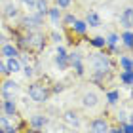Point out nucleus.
<instances>
[{"label":"nucleus","instance_id":"nucleus-12","mask_svg":"<svg viewBox=\"0 0 133 133\" xmlns=\"http://www.w3.org/2000/svg\"><path fill=\"white\" fill-rule=\"evenodd\" d=\"M131 14H133L131 8H125L122 14H120V23L124 25V29H131V25H133L131 23Z\"/></svg>","mask_w":133,"mask_h":133},{"label":"nucleus","instance_id":"nucleus-9","mask_svg":"<svg viewBox=\"0 0 133 133\" xmlns=\"http://www.w3.org/2000/svg\"><path fill=\"white\" fill-rule=\"evenodd\" d=\"M2 55H4L6 59L17 57V55H19V48L14 46V44H4V46H2Z\"/></svg>","mask_w":133,"mask_h":133},{"label":"nucleus","instance_id":"nucleus-1","mask_svg":"<svg viewBox=\"0 0 133 133\" xmlns=\"http://www.w3.org/2000/svg\"><path fill=\"white\" fill-rule=\"evenodd\" d=\"M29 97H31L34 103H46L48 97H50V89L46 86H42V84L34 82L29 86Z\"/></svg>","mask_w":133,"mask_h":133},{"label":"nucleus","instance_id":"nucleus-3","mask_svg":"<svg viewBox=\"0 0 133 133\" xmlns=\"http://www.w3.org/2000/svg\"><path fill=\"white\" fill-rule=\"evenodd\" d=\"M25 44L27 48H31V50H42L44 48V34H40V32H29V36L25 38Z\"/></svg>","mask_w":133,"mask_h":133},{"label":"nucleus","instance_id":"nucleus-39","mask_svg":"<svg viewBox=\"0 0 133 133\" xmlns=\"http://www.w3.org/2000/svg\"><path fill=\"white\" fill-rule=\"evenodd\" d=\"M0 133H4V129H0Z\"/></svg>","mask_w":133,"mask_h":133},{"label":"nucleus","instance_id":"nucleus-38","mask_svg":"<svg viewBox=\"0 0 133 133\" xmlns=\"http://www.w3.org/2000/svg\"><path fill=\"white\" fill-rule=\"evenodd\" d=\"M0 108H2V101H0Z\"/></svg>","mask_w":133,"mask_h":133},{"label":"nucleus","instance_id":"nucleus-16","mask_svg":"<svg viewBox=\"0 0 133 133\" xmlns=\"http://www.w3.org/2000/svg\"><path fill=\"white\" fill-rule=\"evenodd\" d=\"M118 40H120V36L112 32V34H108L107 38H105V46H108L112 51H116V44H118Z\"/></svg>","mask_w":133,"mask_h":133},{"label":"nucleus","instance_id":"nucleus-2","mask_svg":"<svg viewBox=\"0 0 133 133\" xmlns=\"http://www.w3.org/2000/svg\"><path fill=\"white\" fill-rule=\"evenodd\" d=\"M91 65L95 70H105V72L110 70V59H108L107 53H95L91 57Z\"/></svg>","mask_w":133,"mask_h":133},{"label":"nucleus","instance_id":"nucleus-10","mask_svg":"<svg viewBox=\"0 0 133 133\" xmlns=\"http://www.w3.org/2000/svg\"><path fill=\"white\" fill-rule=\"evenodd\" d=\"M29 124H31V128L32 129H42L46 125V118L42 116V114H34V116H31V120H29Z\"/></svg>","mask_w":133,"mask_h":133},{"label":"nucleus","instance_id":"nucleus-25","mask_svg":"<svg viewBox=\"0 0 133 133\" xmlns=\"http://www.w3.org/2000/svg\"><path fill=\"white\" fill-rule=\"evenodd\" d=\"M10 125H14L10 116H2L0 118V129H6V128H10Z\"/></svg>","mask_w":133,"mask_h":133},{"label":"nucleus","instance_id":"nucleus-22","mask_svg":"<svg viewBox=\"0 0 133 133\" xmlns=\"http://www.w3.org/2000/svg\"><path fill=\"white\" fill-rule=\"evenodd\" d=\"M120 66H122L124 70H133V65H131V59L128 55H122L120 57Z\"/></svg>","mask_w":133,"mask_h":133},{"label":"nucleus","instance_id":"nucleus-29","mask_svg":"<svg viewBox=\"0 0 133 133\" xmlns=\"http://www.w3.org/2000/svg\"><path fill=\"white\" fill-rule=\"evenodd\" d=\"M72 66H74V70H76V74H78V76H82V74H84V63H82V61L74 63Z\"/></svg>","mask_w":133,"mask_h":133},{"label":"nucleus","instance_id":"nucleus-20","mask_svg":"<svg viewBox=\"0 0 133 133\" xmlns=\"http://www.w3.org/2000/svg\"><path fill=\"white\" fill-rule=\"evenodd\" d=\"M17 14H19V11H17V8L14 4H8L6 6V10H4V15L8 17V19H11V17H17Z\"/></svg>","mask_w":133,"mask_h":133},{"label":"nucleus","instance_id":"nucleus-35","mask_svg":"<svg viewBox=\"0 0 133 133\" xmlns=\"http://www.w3.org/2000/svg\"><path fill=\"white\" fill-rule=\"evenodd\" d=\"M0 74H8V70H6V63L0 61Z\"/></svg>","mask_w":133,"mask_h":133},{"label":"nucleus","instance_id":"nucleus-33","mask_svg":"<svg viewBox=\"0 0 133 133\" xmlns=\"http://www.w3.org/2000/svg\"><path fill=\"white\" fill-rule=\"evenodd\" d=\"M57 57H66V50L63 46H57Z\"/></svg>","mask_w":133,"mask_h":133},{"label":"nucleus","instance_id":"nucleus-26","mask_svg":"<svg viewBox=\"0 0 133 133\" xmlns=\"http://www.w3.org/2000/svg\"><path fill=\"white\" fill-rule=\"evenodd\" d=\"M91 44L95 48H105V38H103V36H95V38L91 40Z\"/></svg>","mask_w":133,"mask_h":133},{"label":"nucleus","instance_id":"nucleus-18","mask_svg":"<svg viewBox=\"0 0 133 133\" xmlns=\"http://www.w3.org/2000/svg\"><path fill=\"white\" fill-rule=\"evenodd\" d=\"M120 82H122L124 84V86H131V84H133V78H131V70H122V72H120Z\"/></svg>","mask_w":133,"mask_h":133},{"label":"nucleus","instance_id":"nucleus-34","mask_svg":"<svg viewBox=\"0 0 133 133\" xmlns=\"http://www.w3.org/2000/svg\"><path fill=\"white\" fill-rule=\"evenodd\" d=\"M21 2L25 4V6H29V8L32 10V8H34V4H36V0H21Z\"/></svg>","mask_w":133,"mask_h":133},{"label":"nucleus","instance_id":"nucleus-37","mask_svg":"<svg viewBox=\"0 0 133 133\" xmlns=\"http://www.w3.org/2000/svg\"><path fill=\"white\" fill-rule=\"evenodd\" d=\"M0 44H4V34H0Z\"/></svg>","mask_w":133,"mask_h":133},{"label":"nucleus","instance_id":"nucleus-15","mask_svg":"<svg viewBox=\"0 0 133 133\" xmlns=\"http://www.w3.org/2000/svg\"><path fill=\"white\" fill-rule=\"evenodd\" d=\"M48 15H50L53 25H59V23H61V11H59V8H50L48 10Z\"/></svg>","mask_w":133,"mask_h":133},{"label":"nucleus","instance_id":"nucleus-6","mask_svg":"<svg viewBox=\"0 0 133 133\" xmlns=\"http://www.w3.org/2000/svg\"><path fill=\"white\" fill-rule=\"evenodd\" d=\"M108 128H110V125H108V122L105 118H95L93 122L89 124V131L91 133H107Z\"/></svg>","mask_w":133,"mask_h":133},{"label":"nucleus","instance_id":"nucleus-5","mask_svg":"<svg viewBox=\"0 0 133 133\" xmlns=\"http://www.w3.org/2000/svg\"><path fill=\"white\" fill-rule=\"evenodd\" d=\"M42 23H44V15H40L38 11L36 14H31V15H27L25 19H23V25L29 27V29H38Z\"/></svg>","mask_w":133,"mask_h":133},{"label":"nucleus","instance_id":"nucleus-14","mask_svg":"<svg viewBox=\"0 0 133 133\" xmlns=\"http://www.w3.org/2000/svg\"><path fill=\"white\" fill-rule=\"evenodd\" d=\"M86 25H89V27H101V17H99L97 11H89V14H88Z\"/></svg>","mask_w":133,"mask_h":133},{"label":"nucleus","instance_id":"nucleus-30","mask_svg":"<svg viewBox=\"0 0 133 133\" xmlns=\"http://www.w3.org/2000/svg\"><path fill=\"white\" fill-rule=\"evenodd\" d=\"M57 8H69V6L72 4V0H55Z\"/></svg>","mask_w":133,"mask_h":133},{"label":"nucleus","instance_id":"nucleus-31","mask_svg":"<svg viewBox=\"0 0 133 133\" xmlns=\"http://www.w3.org/2000/svg\"><path fill=\"white\" fill-rule=\"evenodd\" d=\"M120 128H122L124 133H133V128H131V124H129V122H124L122 125H120Z\"/></svg>","mask_w":133,"mask_h":133},{"label":"nucleus","instance_id":"nucleus-4","mask_svg":"<svg viewBox=\"0 0 133 133\" xmlns=\"http://www.w3.org/2000/svg\"><path fill=\"white\" fill-rule=\"evenodd\" d=\"M19 89V84L14 82V80H4V84L0 86V91H2L4 99H14V95L17 93Z\"/></svg>","mask_w":133,"mask_h":133},{"label":"nucleus","instance_id":"nucleus-8","mask_svg":"<svg viewBox=\"0 0 133 133\" xmlns=\"http://www.w3.org/2000/svg\"><path fill=\"white\" fill-rule=\"evenodd\" d=\"M97 103H99V97H97L95 93H91V91L84 93V97H82V105L86 107V108H93V107H97Z\"/></svg>","mask_w":133,"mask_h":133},{"label":"nucleus","instance_id":"nucleus-17","mask_svg":"<svg viewBox=\"0 0 133 133\" xmlns=\"http://www.w3.org/2000/svg\"><path fill=\"white\" fill-rule=\"evenodd\" d=\"M34 10L38 11L40 15H46L48 14V0H36V4H34Z\"/></svg>","mask_w":133,"mask_h":133},{"label":"nucleus","instance_id":"nucleus-21","mask_svg":"<svg viewBox=\"0 0 133 133\" xmlns=\"http://www.w3.org/2000/svg\"><path fill=\"white\" fill-rule=\"evenodd\" d=\"M107 101L110 103V105H116V103L120 101V91H116V89L108 91V93H107Z\"/></svg>","mask_w":133,"mask_h":133},{"label":"nucleus","instance_id":"nucleus-7","mask_svg":"<svg viewBox=\"0 0 133 133\" xmlns=\"http://www.w3.org/2000/svg\"><path fill=\"white\" fill-rule=\"evenodd\" d=\"M23 65L19 61V57H10L8 61H6V70H8V74H17V72H21Z\"/></svg>","mask_w":133,"mask_h":133},{"label":"nucleus","instance_id":"nucleus-27","mask_svg":"<svg viewBox=\"0 0 133 133\" xmlns=\"http://www.w3.org/2000/svg\"><path fill=\"white\" fill-rule=\"evenodd\" d=\"M21 70H23V74H25L27 78H31V76H34V69H32L31 65H25V66H23Z\"/></svg>","mask_w":133,"mask_h":133},{"label":"nucleus","instance_id":"nucleus-24","mask_svg":"<svg viewBox=\"0 0 133 133\" xmlns=\"http://www.w3.org/2000/svg\"><path fill=\"white\" fill-rule=\"evenodd\" d=\"M55 63H57V66H59V69H61V70H66V69H69V59H66V57H55Z\"/></svg>","mask_w":133,"mask_h":133},{"label":"nucleus","instance_id":"nucleus-11","mask_svg":"<svg viewBox=\"0 0 133 133\" xmlns=\"http://www.w3.org/2000/svg\"><path fill=\"white\" fill-rule=\"evenodd\" d=\"M63 120H65L69 125H74V128L80 125V118H78V114H76L74 110H66V112L63 114Z\"/></svg>","mask_w":133,"mask_h":133},{"label":"nucleus","instance_id":"nucleus-13","mask_svg":"<svg viewBox=\"0 0 133 133\" xmlns=\"http://www.w3.org/2000/svg\"><path fill=\"white\" fill-rule=\"evenodd\" d=\"M2 108H4L6 116H10V118H14V116H15V112H17V107H15L14 99H6V101H4V105H2Z\"/></svg>","mask_w":133,"mask_h":133},{"label":"nucleus","instance_id":"nucleus-23","mask_svg":"<svg viewBox=\"0 0 133 133\" xmlns=\"http://www.w3.org/2000/svg\"><path fill=\"white\" fill-rule=\"evenodd\" d=\"M122 40H124L125 48H131V44H133V36H131V31H129V29H125V32L122 34Z\"/></svg>","mask_w":133,"mask_h":133},{"label":"nucleus","instance_id":"nucleus-32","mask_svg":"<svg viewBox=\"0 0 133 133\" xmlns=\"http://www.w3.org/2000/svg\"><path fill=\"white\" fill-rule=\"evenodd\" d=\"M50 38H51V42L59 44V40H61V34H59V32H51V34H50Z\"/></svg>","mask_w":133,"mask_h":133},{"label":"nucleus","instance_id":"nucleus-36","mask_svg":"<svg viewBox=\"0 0 133 133\" xmlns=\"http://www.w3.org/2000/svg\"><path fill=\"white\" fill-rule=\"evenodd\" d=\"M107 133H124V131H122V128H108Z\"/></svg>","mask_w":133,"mask_h":133},{"label":"nucleus","instance_id":"nucleus-19","mask_svg":"<svg viewBox=\"0 0 133 133\" xmlns=\"http://www.w3.org/2000/svg\"><path fill=\"white\" fill-rule=\"evenodd\" d=\"M72 29H74V32H78V34H86V31H88V25H86V21H74L72 23Z\"/></svg>","mask_w":133,"mask_h":133},{"label":"nucleus","instance_id":"nucleus-28","mask_svg":"<svg viewBox=\"0 0 133 133\" xmlns=\"http://www.w3.org/2000/svg\"><path fill=\"white\" fill-rule=\"evenodd\" d=\"M61 21L65 23V25H72V23L76 21V17L72 15V14H69V15H65V17H61Z\"/></svg>","mask_w":133,"mask_h":133}]
</instances>
